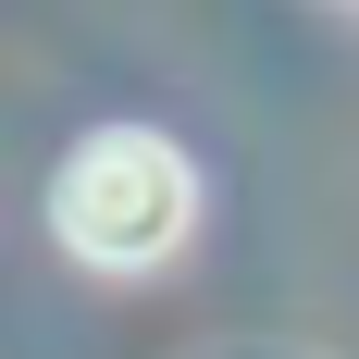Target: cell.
Wrapping results in <instances>:
<instances>
[{
  "mask_svg": "<svg viewBox=\"0 0 359 359\" xmlns=\"http://www.w3.org/2000/svg\"><path fill=\"white\" fill-rule=\"evenodd\" d=\"M186 223H198V174H186L174 137H149V124H100V137L62 161L50 186V236H62L87 273H161L186 248Z\"/></svg>",
  "mask_w": 359,
  "mask_h": 359,
  "instance_id": "obj_1",
  "label": "cell"
}]
</instances>
